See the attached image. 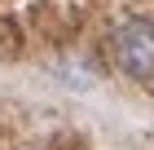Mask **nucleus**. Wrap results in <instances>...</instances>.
Listing matches in <instances>:
<instances>
[{
	"mask_svg": "<svg viewBox=\"0 0 154 150\" xmlns=\"http://www.w3.org/2000/svg\"><path fill=\"white\" fill-rule=\"evenodd\" d=\"M106 62L115 66V75H123L128 84L154 88V13L145 5H128L106 22L101 35Z\"/></svg>",
	"mask_w": 154,
	"mask_h": 150,
	"instance_id": "nucleus-1",
	"label": "nucleus"
}]
</instances>
